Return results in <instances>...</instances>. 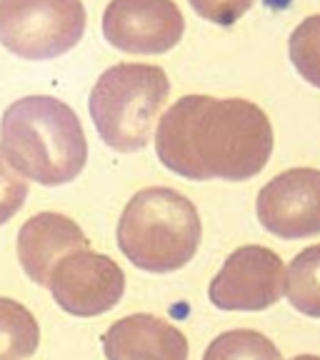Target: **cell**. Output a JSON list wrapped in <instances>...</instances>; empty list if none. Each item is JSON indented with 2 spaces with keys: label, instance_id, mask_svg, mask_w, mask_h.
Returning a JSON list of instances; mask_svg holds the SVG:
<instances>
[{
  "label": "cell",
  "instance_id": "cell-1",
  "mask_svg": "<svg viewBox=\"0 0 320 360\" xmlns=\"http://www.w3.org/2000/svg\"><path fill=\"white\" fill-rule=\"evenodd\" d=\"M155 153L180 178L243 183L268 165L273 125L243 98L183 96L158 123Z\"/></svg>",
  "mask_w": 320,
  "mask_h": 360
},
{
  "label": "cell",
  "instance_id": "cell-2",
  "mask_svg": "<svg viewBox=\"0 0 320 360\" xmlns=\"http://www.w3.org/2000/svg\"><path fill=\"white\" fill-rule=\"evenodd\" d=\"M0 150L8 163L40 186H65L88 163V141L75 110L53 96L11 103L0 120Z\"/></svg>",
  "mask_w": 320,
  "mask_h": 360
},
{
  "label": "cell",
  "instance_id": "cell-3",
  "mask_svg": "<svg viewBox=\"0 0 320 360\" xmlns=\"http://www.w3.org/2000/svg\"><path fill=\"white\" fill-rule=\"evenodd\" d=\"M115 236L135 268L163 276L193 260L200 248L203 223L198 208L183 193L155 186L130 198Z\"/></svg>",
  "mask_w": 320,
  "mask_h": 360
},
{
  "label": "cell",
  "instance_id": "cell-4",
  "mask_svg": "<svg viewBox=\"0 0 320 360\" xmlns=\"http://www.w3.org/2000/svg\"><path fill=\"white\" fill-rule=\"evenodd\" d=\"M168 96L170 80L163 68L148 63H118L96 80L88 110L108 148L135 153L151 143L153 125Z\"/></svg>",
  "mask_w": 320,
  "mask_h": 360
},
{
  "label": "cell",
  "instance_id": "cell-5",
  "mask_svg": "<svg viewBox=\"0 0 320 360\" xmlns=\"http://www.w3.org/2000/svg\"><path fill=\"white\" fill-rule=\"evenodd\" d=\"M80 0H0V45L23 60L65 56L85 33Z\"/></svg>",
  "mask_w": 320,
  "mask_h": 360
},
{
  "label": "cell",
  "instance_id": "cell-6",
  "mask_svg": "<svg viewBox=\"0 0 320 360\" xmlns=\"http://www.w3.org/2000/svg\"><path fill=\"white\" fill-rule=\"evenodd\" d=\"M288 270L281 255L265 245H243L228 255L210 281L208 298L220 310L258 313L286 295Z\"/></svg>",
  "mask_w": 320,
  "mask_h": 360
},
{
  "label": "cell",
  "instance_id": "cell-7",
  "mask_svg": "<svg viewBox=\"0 0 320 360\" xmlns=\"http://www.w3.org/2000/svg\"><path fill=\"white\" fill-rule=\"evenodd\" d=\"M48 290L65 313L96 318L123 300L125 273L113 258L83 248L58 260Z\"/></svg>",
  "mask_w": 320,
  "mask_h": 360
},
{
  "label": "cell",
  "instance_id": "cell-8",
  "mask_svg": "<svg viewBox=\"0 0 320 360\" xmlns=\"http://www.w3.org/2000/svg\"><path fill=\"white\" fill-rule=\"evenodd\" d=\"M186 33L183 13L173 0H110L103 13V35L123 53L160 56Z\"/></svg>",
  "mask_w": 320,
  "mask_h": 360
},
{
  "label": "cell",
  "instance_id": "cell-9",
  "mask_svg": "<svg viewBox=\"0 0 320 360\" xmlns=\"http://www.w3.org/2000/svg\"><path fill=\"white\" fill-rule=\"evenodd\" d=\"M258 220L283 240L320 236V170L290 168L265 183L255 200Z\"/></svg>",
  "mask_w": 320,
  "mask_h": 360
},
{
  "label": "cell",
  "instance_id": "cell-10",
  "mask_svg": "<svg viewBox=\"0 0 320 360\" xmlns=\"http://www.w3.org/2000/svg\"><path fill=\"white\" fill-rule=\"evenodd\" d=\"M83 248H88V238L80 225L60 213L33 215L18 233V260L35 285L48 288L58 260Z\"/></svg>",
  "mask_w": 320,
  "mask_h": 360
},
{
  "label": "cell",
  "instance_id": "cell-11",
  "mask_svg": "<svg viewBox=\"0 0 320 360\" xmlns=\"http://www.w3.org/2000/svg\"><path fill=\"white\" fill-rule=\"evenodd\" d=\"M108 360H188V340L175 326L151 313L113 323L103 335Z\"/></svg>",
  "mask_w": 320,
  "mask_h": 360
},
{
  "label": "cell",
  "instance_id": "cell-12",
  "mask_svg": "<svg viewBox=\"0 0 320 360\" xmlns=\"http://www.w3.org/2000/svg\"><path fill=\"white\" fill-rule=\"evenodd\" d=\"M40 345L35 315L18 300L0 298V360H30Z\"/></svg>",
  "mask_w": 320,
  "mask_h": 360
},
{
  "label": "cell",
  "instance_id": "cell-13",
  "mask_svg": "<svg viewBox=\"0 0 320 360\" xmlns=\"http://www.w3.org/2000/svg\"><path fill=\"white\" fill-rule=\"evenodd\" d=\"M286 298L298 313L320 318V243L293 258L288 268Z\"/></svg>",
  "mask_w": 320,
  "mask_h": 360
},
{
  "label": "cell",
  "instance_id": "cell-14",
  "mask_svg": "<svg viewBox=\"0 0 320 360\" xmlns=\"http://www.w3.org/2000/svg\"><path fill=\"white\" fill-rule=\"evenodd\" d=\"M203 360H281V350L263 333L238 328L220 333L208 345Z\"/></svg>",
  "mask_w": 320,
  "mask_h": 360
},
{
  "label": "cell",
  "instance_id": "cell-15",
  "mask_svg": "<svg viewBox=\"0 0 320 360\" xmlns=\"http://www.w3.org/2000/svg\"><path fill=\"white\" fill-rule=\"evenodd\" d=\"M288 56L300 78L320 88V13L305 18L288 40Z\"/></svg>",
  "mask_w": 320,
  "mask_h": 360
},
{
  "label": "cell",
  "instance_id": "cell-16",
  "mask_svg": "<svg viewBox=\"0 0 320 360\" xmlns=\"http://www.w3.org/2000/svg\"><path fill=\"white\" fill-rule=\"evenodd\" d=\"M25 198H28V183L0 150V225L8 223L23 208Z\"/></svg>",
  "mask_w": 320,
  "mask_h": 360
},
{
  "label": "cell",
  "instance_id": "cell-17",
  "mask_svg": "<svg viewBox=\"0 0 320 360\" xmlns=\"http://www.w3.org/2000/svg\"><path fill=\"white\" fill-rule=\"evenodd\" d=\"M191 8L220 28H231L250 11L253 0H188Z\"/></svg>",
  "mask_w": 320,
  "mask_h": 360
},
{
  "label": "cell",
  "instance_id": "cell-18",
  "mask_svg": "<svg viewBox=\"0 0 320 360\" xmlns=\"http://www.w3.org/2000/svg\"><path fill=\"white\" fill-rule=\"evenodd\" d=\"M290 360H320V355H295Z\"/></svg>",
  "mask_w": 320,
  "mask_h": 360
}]
</instances>
